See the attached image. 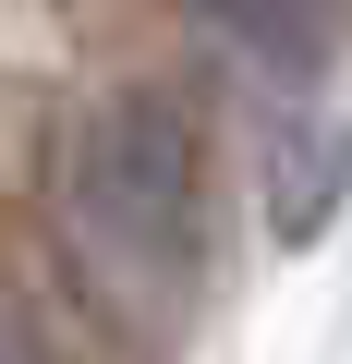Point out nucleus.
<instances>
[{
	"mask_svg": "<svg viewBox=\"0 0 352 364\" xmlns=\"http://www.w3.org/2000/svg\"><path fill=\"white\" fill-rule=\"evenodd\" d=\"M61 219L73 243L110 267V279H183L195 267V231H207V158H195V122L122 85L73 122V158H61Z\"/></svg>",
	"mask_w": 352,
	"mask_h": 364,
	"instance_id": "obj_1",
	"label": "nucleus"
},
{
	"mask_svg": "<svg viewBox=\"0 0 352 364\" xmlns=\"http://www.w3.org/2000/svg\"><path fill=\"white\" fill-rule=\"evenodd\" d=\"M340 195H352V134L340 122H279V146H267V231L304 243Z\"/></svg>",
	"mask_w": 352,
	"mask_h": 364,
	"instance_id": "obj_2",
	"label": "nucleus"
},
{
	"mask_svg": "<svg viewBox=\"0 0 352 364\" xmlns=\"http://www.w3.org/2000/svg\"><path fill=\"white\" fill-rule=\"evenodd\" d=\"M195 25L267 73H316L328 37H340V0H195Z\"/></svg>",
	"mask_w": 352,
	"mask_h": 364,
	"instance_id": "obj_3",
	"label": "nucleus"
}]
</instances>
